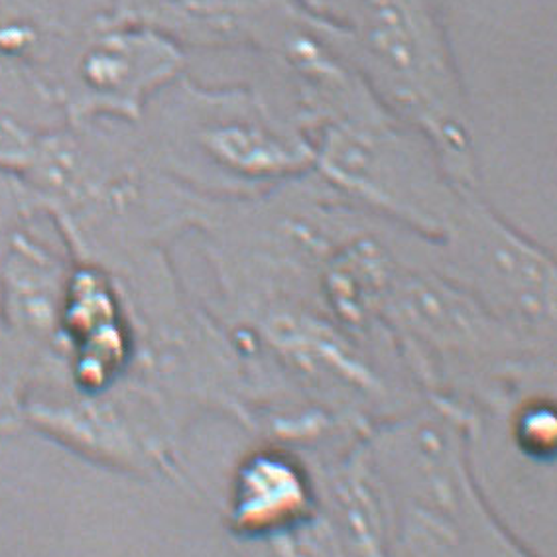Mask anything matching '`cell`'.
Returning a JSON list of instances; mask_svg holds the SVG:
<instances>
[{
  "label": "cell",
  "mask_w": 557,
  "mask_h": 557,
  "mask_svg": "<svg viewBox=\"0 0 557 557\" xmlns=\"http://www.w3.org/2000/svg\"><path fill=\"white\" fill-rule=\"evenodd\" d=\"M331 40L449 152L463 156L459 83L432 0H351Z\"/></svg>",
  "instance_id": "obj_1"
},
{
  "label": "cell",
  "mask_w": 557,
  "mask_h": 557,
  "mask_svg": "<svg viewBox=\"0 0 557 557\" xmlns=\"http://www.w3.org/2000/svg\"><path fill=\"white\" fill-rule=\"evenodd\" d=\"M182 41L150 22L107 12L75 38L72 75L83 101L135 113L146 97L176 77Z\"/></svg>",
  "instance_id": "obj_2"
},
{
  "label": "cell",
  "mask_w": 557,
  "mask_h": 557,
  "mask_svg": "<svg viewBox=\"0 0 557 557\" xmlns=\"http://www.w3.org/2000/svg\"><path fill=\"white\" fill-rule=\"evenodd\" d=\"M109 12L150 22L180 41H257L276 48L304 11L292 0H114Z\"/></svg>",
  "instance_id": "obj_3"
}]
</instances>
